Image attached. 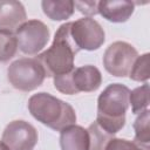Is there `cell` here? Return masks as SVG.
Instances as JSON below:
<instances>
[{
  "label": "cell",
  "mask_w": 150,
  "mask_h": 150,
  "mask_svg": "<svg viewBox=\"0 0 150 150\" xmlns=\"http://www.w3.org/2000/svg\"><path fill=\"white\" fill-rule=\"evenodd\" d=\"M130 89L121 83L109 84L97 98L96 122L109 134L115 135L125 124Z\"/></svg>",
  "instance_id": "obj_1"
},
{
  "label": "cell",
  "mask_w": 150,
  "mask_h": 150,
  "mask_svg": "<svg viewBox=\"0 0 150 150\" xmlns=\"http://www.w3.org/2000/svg\"><path fill=\"white\" fill-rule=\"evenodd\" d=\"M70 23L61 25L55 33L52 46L35 57L45 68L48 77L67 74L74 69V59L80 49L70 36Z\"/></svg>",
  "instance_id": "obj_2"
},
{
  "label": "cell",
  "mask_w": 150,
  "mask_h": 150,
  "mask_svg": "<svg viewBox=\"0 0 150 150\" xmlns=\"http://www.w3.org/2000/svg\"><path fill=\"white\" fill-rule=\"evenodd\" d=\"M28 110L36 121L56 131H61L76 122L74 108L48 93H38L30 96Z\"/></svg>",
  "instance_id": "obj_3"
},
{
  "label": "cell",
  "mask_w": 150,
  "mask_h": 150,
  "mask_svg": "<svg viewBox=\"0 0 150 150\" xmlns=\"http://www.w3.org/2000/svg\"><path fill=\"white\" fill-rule=\"evenodd\" d=\"M101 83V71L91 64L74 68L67 74L54 76V87L60 93L67 95L95 91L100 88Z\"/></svg>",
  "instance_id": "obj_4"
},
{
  "label": "cell",
  "mask_w": 150,
  "mask_h": 150,
  "mask_svg": "<svg viewBox=\"0 0 150 150\" xmlns=\"http://www.w3.org/2000/svg\"><path fill=\"white\" fill-rule=\"evenodd\" d=\"M42 64L32 57H22L12 62L7 69L9 83L18 90L32 91L40 87L46 77Z\"/></svg>",
  "instance_id": "obj_5"
},
{
  "label": "cell",
  "mask_w": 150,
  "mask_h": 150,
  "mask_svg": "<svg viewBox=\"0 0 150 150\" xmlns=\"http://www.w3.org/2000/svg\"><path fill=\"white\" fill-rule=\"evenodd\" d=\"M138 53L134 46L124 41L112 42L104 52L103 66L105 70L116 77L129 75Z\"/></svg>",
  "instance_id": "obj_6"
},
{
  "label": "cell",
  "mask_w": 150,
  "mask_h": 150,
  "mask_svg": "<svg viewBox=\"0 0 150 150\" xmlns=\"http://www.w3.org/2000/svg\"><path fill=\"white\" fill-rule=\"evenodd\" d=\"M49 28L40 20H28L15 32L19 49L28 55L42 50L49 40Z\"/></svg>",
  "instance_id": "obj_7"
},
{
  "label": "cell",
  "mask_w": 150,
  "mask_h": 150,
  "mask_svg": "<svg viewBox=\"0 0 150 150\" xmlns=\"http://www.w3.org/2000/svg\"><path fill=\"white\" fill-rule=\"evenodd\" d=\"M70 36L79 49L96 50L105 40L101 25L91 18H82L70 23Z\"/></svg>",
  "instance_id": "obj_8"
},
{
  "label": "cell",
  "mask_w": 150,
  "mask_h": 150,
  "mask_svg": "<svg viewBox=\"0 0 150 150\" xmlns=\"http://www.w3.org/2000/svg\"><path fill=\"white\" fill-rule=\"evenodd\" d=\"M1 142L9 150H33L38 143V131L26 121H13L5 128Z\"/></svg>",
  "instance_id": "obj_9"
},
{
  "label": "cell",
  "mask_w": 150,
  "mask_h": 150,
  "mask_svg": "<svg viewBox=\"0 0 150 150\" xmlns=\"http://www.w3.org/2000/svg\"><path fill=\"white\" fill-rule=\"evenodd\" d=\"M26 21V11L20 1H0V30L15 34Z\"/></svg>",
  "instance_id": "obj_10"
},
{
  "label": "cell",
  "mask_w": 150,
  "mask_h": 150,
  "mask_svg": "<svg viewBox=\"0 0 150 150\" xmlns=\"http://www.w3.org/2000/svg\"><path fill=\"white\" fill-rule=\"evenodd\" d=\"M135 4L127 0L98 1L97 13L111 22H125L134 13Z\"/></svg>",
  "instance_id": "obj_11"
},
{
  "label": "cell",
  "mask_w": 150,
  "mask_h": 150,
  "mask_svg": "<svg viewBox=\"0 0 150 150\" xmlns=\"http://www.w3.org/2000/svg\"><path fill=\"white\" fill-rule=\"evenodd\" d=\"M61 150H89V135L80 125H69L60 131Z\"/></svg>",
  "instance_id": "obj_12"
},
{
  "label": "cell",
  "mask_w": 150,
  "mask_h": 150,
  "mask_svg": "<svg viewBox=\"0 0 150 150\" xmlns=\"http://www.w3.org/2000/svg\"><path fill=\"white\" fill-rule=\"evenodd\" d=\"M41 6L43 13L54 21L69 19L74 13V1L71 0H43Z\"/></svg>",
  "instance_id": "obj_13"
},
{
  "label": "cell",
  "mask_w": 150,
  "mask_h": 150,
  "mask_svg": "<svg viewBox=\"0 0 150 150\" xmlns=\"http://www.w3.org/2000/svg\"><path fill=\"white\" fill-rule=\"evenodd\" d=\"M135 142L144 150H149L150 144V111L146 109L141 112L134 122Z\"/></svg>",
  "instance_id": "obj_14"
},
{
  "label": "cell",
  "mask_w": 150,
  "mask_h": 150,
  "mask_svg": "<svg viewBox=\"0 0 150 150\" xmlns=\"http://www.w3.org/2000/svg\"><path fill=\"white\" fill-rule=\"evenodd\" d=\"M87 131L89 135V150H105L107 144L114 138V135L101 128L96 121L88 127Z\"/></svg>",
  "instance_id": "obj_15"
},
{
  "label": "cell",
  "mask_w": 150,
  "mask_h": 150,
  "mask_svg": "<svg viewBox=\"0 0 150 150\" xmlns=\"http://www.w3.org/2000/svg\"><path fill=\"white\" fill-rule=\"evenodd\" d=\"M129 104L134 114H141L148 109L149 105V84L145 82L143 86L135 88L129 94Z\"/></svg>",
  "instance_id": "obj_16"
},
{
  "label": "cell",
  "mask_w": 150,
  "mask_h": 150,
  "mask_svg": "<svg viewBox=\"0 0 150 150\" xmlns=\"http://www.w3.org/2000/svg\"><path fill=\"white\" fill-rule=\"evenodd\" d=\"M18 49V41L15 34L0 30V62L11 60Z\"/></svg>",
  "instance_id": "obj_17"
},
{
  "label": "cell",
  "mask_w": 150,
  "mask_h": 150,
  "mask_svg": "<svg viewBox=\"0 0 150 150\" xmlns=\"http://www.w3.org/2000/svg\"><path fill=\"white\" fill-rule=\"evenodd\" d=\"M149 53H145L141 56H137L135 60L131 70L129 73V77L134 81H148L150 73H149Z\"/></svg>",
  "instance_id": "obj_18"
},
{
  "label": "cell",
  "mask_w": 150,
  "mask_h": 150,
  "mask_svg": "<svg viewBox=\"0 0 150 150\" xmlns=\"http://www.w3.org/2000/svg\"><path fill=\"white\" fill-rule=\"evenodd\" d=\"M105 150H144L132 141L124 138H112L105 146Z\"/></svg>",
  "instance_id": "obj_19"
},
{
  "label": "cell",
  "mask_w": 150,
  "mask_h": 150,
  "mask_svg": "<svg viewBox=\"0 0 150 150\" xmlns=\"http://www.w3.org/2000/svg\"><path fill=\"white\" fill-rule=\"evenodd\" d=\"M97 1H74V7L79 9L84 15H95L97 14Z\"/></svg>",
  "instance_id": "obj_20"
},
{
  "label": "cell",
  "mask_w": 150,
  "mask_h": 150,
  "mask_svg": "<svg viewBox=\"0 0 150 150\" xmlns=\"http://www.w3.org/2000/svg\"><path fill=\"white\" fill-rule=\"evenodd\" d=\"M0 150H9V149H8L2 142H0Z\"/></svg>",
  "instance_id": "obj_21"
}]
</instances>
